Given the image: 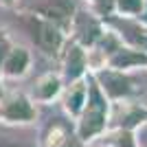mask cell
<instances>
[{
	"label": "cell",
	"mask_w": 147,
	"mask_h": 147,
	"mask_svg": "<svg viewBox=\"0 0 147 147\" xmlns=\"http://www.w3.org/2000/svg\"><path fill=\"white\" fill-rule=\"evenodd\" d=\"M103 119H105V103L101 101L97 88H92V99L88 103L86 117H84V123H81V136H92L94 132L103 127Z\"/></svg>",
	"instance_id": "6da1fadb"
},
{
	"label": "cell",
	"mask_w": 147,
	"mask_h": 147,
	"mask_svg": "<svg viewBox=\"0 0 147 147\" xmlns=\"http://www.w3.org/2000/svg\"><path fill=\"white\" fill-rule=\"evenodd\" d=\"M29 66V53L24 49H11L2 61V70L7 75H22Z\"/></svg>",
	"instance_id": "7a4b0ae2"
},
{
	"label": "cell",
	"mask_w": 147,
	"mask_h": 147,
	"mask_svg": "<svg viewBox=\"0 0 147 147\" xmlns=\"http://www.w3.org/2000/svg\"><path fill=\"white\" fill-rule=\"evenodd\" d=\"M2 117L9 119V121H29V119H33V110L26 103V99L18 97V99H11L2 108Z\"/></svg>",
	"instance_id": "3957f363"
},
{
	"label": "cell",
	"mask_w": 147,
	"mask_h": 147,
	"mask_svg": "<svg viewBox=\"0 0 147 147\" xmlns=\"http://www.w3.org/2000/svg\"><path fill=\"white\" fill-rule=\"evenodd\" d=\"M35 29H37V44L44 51L51 53L59 46V33L55 29H51L49 24H42V22H35Z\"/></svg>",
	"instance_id": "277c9868"
},
{
	"label": "cell",
	"mask_w": 147,
	"mask_h": 147,
	"mask_svg": "<svg viewBox=\"0 0 147 147\" xmlns=\"http://www.w3.org/2000/svg\"><path fill=\"white\" fill-rule=\"evenodd\" d=\"M103 84H105V88H108L110 94H125L129 90L127 81L123 79V77H119V75H112V73L103 75Z\"/></svg>",
	"instance_id": "5b68a950"
},
{
	"label": "cell",
	"mask_w": 147,
	"mask_h": 147,
	"mask_svg": "<svg viewBox=\"0 0 147 147\" xmlns=\"http://www.w3.org/2000/svg\"><path fill=\"white\" fill-rule=\"evenodd\" d=\"M81 68H84V59H81L79 51H73V53H70V59H68V75L75 77V75L81 73Z\"/></svg>",
	"instance_id": "8992f818"
},
{
	"label": "cell",
	"mask_w": 147,
	"mask_h": 147,
	"mask_svg": "<svg viewBox=\"0 0 147 147\" xmlns=\"http://www.w3.org/2000/svg\"><path fill=\"white\" fill-rule=\"evenodd\" d=\"M42 86H44V88H40V90H37V94H40V97H44V99L53 97V94L57 92V81H55V79H46Z\"/></svg>",
	"instance_id": "52a82bcc"
},
{
	"label": "cell",
	"mask_w": 147,
	"mask_h": 147,
	"mask_svg": "<svg viewBox=\"0 0 147 147\" xmlns=\"http://www.w3.org/2000/svg\"><path fill=\"white\" fill-rule=\"evenodd\" d=\"M81 99H84V88H77V90L73 92V97H68V108L73 112H77L79 105H81Z\"/></svg>",
	"instance_id": "ba28073f"
},
{
	"label": "cell",
	"mask_w": 147,
	"mask_h": 147,
	"mask_svg": "<svg viewBox=\"0 0 147 147\" xmlns=\"http://www.w3.org/2000/svg\"><path fill=\"white\" fill-rule=\"evenodd\" d=\"M9 42H7V37L5 35H0V64H2V61H5V57L9 55Z\"/></svg>",
	"instance_id": "9c48e42d"
},
{
	"label": "cell",
	"mask_w": 147,
	"mask_h": 147,
	"mask_svg": "<svg viewBox=\"0 0 147 147\" xmlns=\"http://www.w3.org/2000/svg\"><path fill=\"white\" fill-rule=\"evenodd\" d=\"M0 147H31L26 141H7V138H0Z\"/></svg>",
	"instance_id": "30bf717a"
},
{
	"label": "cell",
	"mask_w": 147,
	"mask_h": 147,
	"mask_svg": "<svg viewBox=\"0 0 147 147\" xmlns=\"http://www.w3.org/2000/svg\"><path fill=\"white\" fill-rule=\"evenodd\" d=\"M121 9H125V11H136V9H138V0H121Z\"/></svg>",
	"instance_id": "8fae6325"
}]
</instances>
